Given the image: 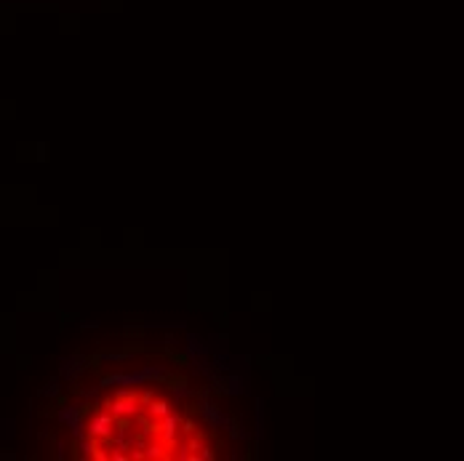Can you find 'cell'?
<instances>
[{"mask_svg":"<svg viewBox=\"0 0 464 461\" xmlns=\"http://www.w3.org/2000/svg\"><path fill=\"white\" fill-rule=\"evenodd\" d=\"M80 448L99 461H203L219 456V437L198 405L160 384L101 392L83 408Z\"/></svg>","mask_w":464,"mask_h":461,"instance_id":"1","label":"cell"}]
</instances>
